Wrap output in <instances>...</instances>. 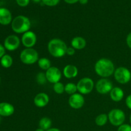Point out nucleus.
Segmentation results:
<instances>
[{
  "instance_id": "nucleus-1",
  "label": "nucleus",
  "mask_w": 131,
  "mask_h": 131,
  "mask_svg": "<svg viewBox=\"0 0 131 131\" xmlns=\"http://www.w3.org/2000/svg\"><path fill=\"white\" fill-rule=\"evenodd\" d=\"M115 65L111 60L107 58H101L96 62L95 65V71L96 74L103 78L111 76L115 72Z\"/></svg>"
},
{
  "instance_id": "nucleus-2",
  "label": "nucleus",
  "mask_w": 131,
  "mask_h": 131,
  "mask_svg": "<svg viewBox=\"0 0 131 131\" xmlns=\"http://www.w3.org/2000/svg\"><path fill=\"white\" fill-rule=\"evenodd\" d=\"M67 46L64 41L59 38H53L47 45L49 52L54 58H61L66 54Z\"/></svg>"
},
{
  "instance_id": "nucleus-3",
  "label": "nucleus",
  "mask_w": 131,
  "mask_h": 131,
  "mask_svg": "<svg viewBox=\"0 0 131 131\" xmlns=\"http://www.w3.org/2000/svg\"><path fill=\"white\" fill-rule=\"evenodd\" d=\"M31 28L30 20L24 15H19L12 22V29L16 33H23L29 31Z\"/></svg>"
},
{
  "instance_id": "nucleus-4",
  "label": "nucleus",
  "mask_w": 131,
  "mask_h": 131,
  "mask_svg": "<svg viewBox=\"0 0 131 131\" xmlns=\"http://www.w3.org/2000/svg\"><path fill=\"white\" fill-rule=\"evenodd\" d=\"M20 60L26 65H32L38 62L39 60L38 53L33 48H26L20 52Z\"/></svg>"
},
{
  "instance_id": "nucleus-5",
  "label": "nucleus",
  "mask_w": 131,
  "mask_h": 131,
  "mask_svg": "<svg viewBox=\"0 0 131 131\" xmlns=\"http://www.w3.org/2000/svg\"><path fill=\"white\" fill-rule=\"evenodd\" d=\"M108 120L114 126L119 127L124 124L125 120V113L120 109H113L108 114Z\"/></svg>"
},
{
  "instance_id": "nucleus-6",
  "label": "nucleus",
  "mask_w": 131,
  "mask_h": 131,
  "mask_svg": "<svg viewBox=\"0 0 131 131\" xmlns=\"http://www.w3.org/2000/svg\"><path fill=\"white\" fill-rule=\"evenodd\" d=\"M115 79L120 84H126L131 79V72L130 70L124 67H120L115 69L114 72Z\"/></svg>"
},
{
  "instance_id": "nucleus-7",
  "label": "nucleus",
  "mask_w": 131,
  "mask_h": 131,
  "mask_svg": "<svg viewBox=\"0 0 131 131\" xmlns=\"http://www.w3.org/2000/svg\"><path fill=\"white\" fill-rule=\"evenodd\" d=\"M94 87L93 81L90 78H83L77 84L78 91L82 95H86L91 93Z\"/></svg>"
},
{
  "instance_id": "nucleus-8",
  "label": "nucleus",
  "mask_w": 131,
  "mask_h": 131,
  "mask_svg": "<svg viewBox=\"0 0 131 131\" xmlns=\"http://www.w3.org/2000/svg\"><path fill=\"white\" fill-rule=\"evenodd\" d=\"M113 83L107 78H102L97 82L95 88L97 92L101 94H107L110 93L113 89Z\"/></svg>"
},
{
  "instance_id": "nucleus-9",
  "label": "nucleus",
  "mask_w": 131,
  "mask_h": 131,
  "mask_svg": "<svg viewBox=\"0 0 131 131\" xmlns=\"http://www.w3.org/2000/svg\"><path fill=\"white\" fill-rule=\"evenodd\" d=\"M20 43L19 37L15 35H9L4 41V47L6 49L10 51H14L19 47Z\"/></svg>"
},
{
  "instance_id": "nucleus-10",
  "label": "nucleus",
  "mask_w": 131,
  "mask_h": 131,
  "mask_svg": "<svg viewBox=\"0 0 131 131\" xmlns=\"http://www.w3.org/2000/svg\"><path fill=\"white\" fill-rule=\"evenodd\" d=\"M47 81L55 84L60 82L61 78V72L60 69L55 67H51L46 72Z\"/></svg>"
},
{
  "instance_id": "nucleus-11",
  "label": "nucleus",
  "mask_w": 131,
  "mask_h": 131,
  "mask_svg": "<svg viewBox=\"0 0 131 131\" xmlns=\"http://www.w3.org/2000/svg\"><path fill=\"white\" fill-rule=\"evenodd\" d=\"M21 41L24 47L26 48H32L37 43V35L34 32L28 31L23 35Z\"/></svg>"
},
{
  "instance_id": "nucleus-12",
  "label": "nucleus",
  "mask_w": 131,
  "mask_h": 131,
  "mask_svg": "<svg viewBox=\"0 0 131 131\" xmlns=\"http://www.w3.org/2000/svg\"><path fill=\"white\" fill-rule=\"evenodd\" d=\"M84 104V98L81 93H74L69 99V104L72 108L79 110Z\"/></svg>"
},
{
  "instance_id": "nucleus-13",
  "label": "nucleus",
  "mask_w": 131,
  "mask_h": 131,
  "mask_svg": "<svg viewBox=\"0 0 131 131\" xmlns=\"http://www.w3.org/2000/svg\"><path fill=\"white\" fill-rule=\"evenodd\" d=\"M35 105L38 107H43L48 104L49 97L46 93H38L33 100Z\"/></svg>"
},
{
  "instance_id": "nucleus-14",
  "label": "nucleus",
  "mask_w": 131,
  "mask_h": 131,
  "mask_svg": "<svg viewBox=\"0 0 131 131\" xmlns=\"http://www.w3.org/2000/svg\"><path fill=\"white\" fill-rule=\"evenodd\" d=\"M12 22V16L10 10L5 8H0V24L8 25Z\"/></svg>"
},
{
  "instance_id": "nucleus-15",
  "label": "nucleus",
  "mask_w": 131,
  "mask_h": 131,
  "mask_svg": "<svg viewBox=\"0 0 131 131\" xmlns=\"http://www.w3.org/2000/svg\"><path fill=\"white\" fill-rule=\"evenodd\" d=\"M15 108L12 104L8 102L0 103V116H10L14 113Z\"/></svg>"
},
{
  "instance_id": "nucleus-16",
  "label": "nucleus",
  "mask_w": 131,
  "mask_h": 131,
  "mask_svg": "<svg viewBox=\"0 0 131 131\" xmlns=\"http://www.w3.org/2000/svg\"><path fill=\"white\" fill-rule=\"evenodd\" d=\"M63 72L65 78L67 79H72L75 78L78 75V69L75 65H67L64 67Z\"/></svg>"
},
{
  "instance_id": "nucleus-17",
  "label": "nucleus",
  "mask_w": 131,
  "mask_h": 131,
  "mask_svg": "<svg viewBox=\"0 0 131 131\" xmlns=\"http://www.w3.org/2000/svg\"><path fill=\"white\" fill-rule=\"evenodd\" d=\"M110 97L112 101L115 102H120L123 99L124 97V92L122 88L119 87H115L113 88L110 93Z\"/></svg>"
},
{
  "instance_id": "nucleus-18",
  "label": "nucleus",
  "mask_w": 131,
  "mask_h": 131,
  "mask_svg": "<svg viewBox=\"0 0 131 131\" xmlns=\"http://www.w3.org/2000/svg\"><path fill=\"white\" fill-rule=\"evenodd\" d=\"M71 46L75 49H83L86 46V41L81 37H75L72 40Z\"/></svg>"
},
{
  "instance_id": "nucleus-19",
  "label": "nucleus",
  "mask_w": 131,
  "mask_h": 131,
  "mask_svg": "<svg viewBox=\"0 0 131 131\" xmlns=\"http://www.w3.org/2000/svg\"><path fill=\"white\" fill-rule=\"evenodd\" d=\"M52 125V121L51 119L48 117H43L38 122V126L39 128L43 129L45 131L49 130L51 129V127Z\"/></svg>"
},
{
  "instance_id": "nucleus-20",
  "label": "nucleus",
  "mask_w": 131,
  "mask_h": 131,
  "mask_svg": "<svg viewBox=\"0 0 131 131\" xmlns=\"http://www.w3.org/2000/svg\"><path fill=\"white\" fill-rule=\"evenodd\" d=\"M0 62H1V65L3 67L8 69V68H10L12 65L13 59L10 55L5 54L1 58Z\"/></svg>"
},
{
  "instance_id": "nucleus-21",
  "label": "nucleus",
  "mask_w": 131,
  "mask_h": 131,
  "mask_svg": "<svg viewBox=\"0 0 131 131\" xmlns=\"http://www.w3.org/2000/svg\"><path fill=\"white\" fill-rule=\"evenodd\" d=\"M38 67L41 69L47 70L51 67V61L47 58H41L38 61Z\"/></svg>"
},
{
  "instance_id": "nucleus-22",
  "label": "nucleus",
  "mask_w": 131,
  "mask_h": 131,
  "mask_svg": "<svg viewBox=\"0 0 131 131\" xmlns=\"http://www.w3.org/2000/svg\"><path fill=\"white\" fill-rule=\"evenodd\" d=\"M108 120V116L106 114H101L98 115L95 118V124L99 127L104 126L106 124Z\"/></svg>"
},
{
  "instance_id": "nucleus-23",
  "label": "nucleus",
  "mask_w": 131,
  "mask_h": 131,
  "mask_svg": "<svg viewBox=\"0 0 131 131\" xmlns=\"http://www.w3.org/2000/svg\"><path fill=\"white\" fill-rule=\"evenodd\" d=\"M78 91L77 84L72 83H69L65 86V92L69 95H73Z\"/></svg>"
},
{
  "instance_id": "nucleus-24",
  "label": "nucleus",
  "mask_w": 131,
  "mask_h": 131,
  "mask_svg": "<svg viewBox=\"0 0 131 131\" xmlns=\"http://www.w3.org/2000/svg\"><path fill=\"white\" fill-rule=\"evenodd\" d=\"M53 90L57 94H62L63 92H65V86L63 83L58 82L54 84Z\"/></svg>"
},
{
  "instance_id": "nucleus-25",
  "label": "nucleus",
  "mask_w": 131,
  "mask_h": 131,
  "mask_svg": "<svg viewBox=\"0 0 131 131\" xmlns=\"http://www.w3.org/2000/svg\"><path fill=\"white\" fill-rule=\"evenodd\" d=\"M36 80L38 84H40V85H43L45 83L47 82V78H46V74L43 72H39L37 75L36 77Z\"/></svg>"
},
{
  "instance_id": "nucleus-26",
  "label": "nucleus",
  "mask_w": 131,
  "mask_h": 131,
  "mask_svg": "<svg viewBox=\"0 0 131 131\" xmlns=\"http://www.w3.org/2000/svg\"><path fill=\"white\" fill-rule=\"evenodd\" d=\"M44 5L49 6H56L60 2V0H42Z\"/></svg>"
},
{
  "instance_id": "nucleus-27",
  "label": "nucleus",
  "mask_w": 131,
  "mask_h": 131,
  "mask_svg": "<svg viewBox=\"0 0 131 131\" xmlns=\"http://www.w3.org/2000/svg\"><path fill=\"white\" fill-rule=\"evenodd\" d=\"M118 131H131V125L129 124H122L118 127Z\"/></svg>"
},
{
  "instance_id": "nucleus-28",
  "label": "nucleus",
  "mask_w": 131,
  "mask_h": 131,
  "mask_svg": "<svg viewBox=\"0 0 131 131\" xmlns=\"http://www.w3.org/2000/svg\"><path fill=\"white\" fill-rule=\"evenodd\" d=\"M16 2L20 6L24 7L29 4V0H16Z\"/></svg>"
},
{
  "instance_id": "nucleus-29",
  "label": "nucleus",
  "mask_w": 131,
  "mask_h": 131,
  "mask_svg": "<svg viewBox=\"0 0 131 131\" xmlns=\"http://www.w3.org/2000/svg\"><path fill=\"white\" fill-rule=\"evenodd\" d=\"M75 49L72 47H68L67 49L66 54L69 55V56H73L75 54Z\"/></svg>"
},
{
  "instance_id": "nucleus-30",
  "label": "nucleus",
  "mask_w": 131,
  "mask_h": 131,
  "mask_svg": "<svg viewBox=\"0 0 131 131\" xmlns=\"http://www.w3.org/2000/svg\"><path fill=\"white\" fill-rule=\"evenodd\" d=\"M125 104H126L128 108L131 110V95H129V96H127L126 100H125Z\"/></svg>"
},
{
  "instance_id": "nucleus-31",
  "label": "nucleus",
  "mask_w": 131,
  "mask_h": 131,
  "mask_svg": "<svg viewBox=\"0 0 131 131\" xmlns=\"http://www.w3.org/2000/svg\"><path fill=\"white\" fill-rule=\"evenodd\" d=\"M126 42H127V44L128 47H129L130 49H131V33H129V34L127 35V37Z\"/></svg>"
},
{
  "instance_id": "nucleus-32",
  "label": "nucleus",
  "mask_w": 131,
  "mask_h": 131,
  "mask_svg": "<svg viewBox=\"0 0 131 131\" xmlns=\"http://www.w3.org/2000/svg\"><path fill=\"white\" fill-rule=\"evenodd\" d=\"M5 48L4 46L0 44V59L5 55Z\"/></svg>"
},
{
  "instance_id": "nucleus-33",
  "label": "nucleus",
  "mask_w": 131,
  "mask_h": 131,
  "mask_svg": "<svg viewBox=\"0 0 131 131\" xmlns=\"http://www.w3.org/2000/svg\"><path fill=\"white\" fill-rule=\"evenodd\" d=\"M67 3H69V4H74L75 3L78 2L79 0H64Z\"/></svg>"
},
{
  "instance_id": "nucleus-34",
  "label": "nucleus",
  "mask_w": 131,
  "mask_h": 131,
  "mask_svg": "<svg viewBox=\"0 0 131 131\" xmlns=\"http://www.w3.org/2000/svg\"><path fill=\"white\" fill-rule=\"evenodd\" d=\"M79 1L82 5H85V4H86L88 3V0H79Z\"/></svg>"
},
{
  "instance_id": "nucleus-35",
  "label": "nucleus",
  "mask_w": 131,
  "mask_h": 131,
  "mask_svg": "<svg viewBox=\"0 0 131 131\" xmlns=\"http://www.w3.org/2000/svg\"><path fill=\"white\" fill-rule=\"evenodd\" d=\"M46 131H61L59 129H57V128H51L49 130Z\"/></svg>"
},
{
  "instance_id": "nucleus-36",
  "label": "nucleus",
  "mask_w": 131,
  "mask_h": 131,
  "mask_svg": "<svg viewBox=\"0 0 131 131\" xmlns=\"http://www.w3.org/2000/svg\"><path fill=\"white\" fill-rule=\"evenodd\" d=\"M41 0H33V1L34 3H38L40 2Z\"/></svg>"
},
{
  "instance_id": "nucleus-37",
  "label": "nucleus",
  "mask_w": 131,
  "mask_h": 131,
  "mask_svg": "<svg viewBox=\"0 0 131 131\" xmlns=\"http://www.w3.org/2000/svg\"><path fill=\"white\" fill-rule=\"evenodd\" d=\"M35 131H45V130H43V129H40V128H38V129H36Z\"/></svg>"
},
{
  "instance_id": "nucleus-38",
  "label": "nucleus",
  "mask_w": 131,
  "mask_h": 131,
  "mask_svg": "<svg viewBox=\"0 0 131 131\" xmlns=\"http://www.w3.org/2000/svg\"><path fill=\"white\" fill-rule=\"evenodd\" d=\"M130 124H131V114H130Z\"/></svg>"
},
{
  "instance_id": "nucleus-39",
  "label": "nucleus",
  "mask_w": 131,
  "mask_h": 131,
  "mask_svg": "<svg viewBox=\"0 0 131 131\" xmlns=\"http://www.w3.org/2000/svg\"><path fill=\"white\" fill-rule=\"evenodd\" d=\"M0 121H1V117H0Z\"/></svg>"
},
{
  "instance_id": "nucleus-40",
  "label": "nucleus",
  "mask_w": 131,
  "mask_h": 131,
  "mask_svg": "<svg viewBox=\"0 0 131 131\" xmlns=\"http://www.w3.org/2000/svg\"><path fill=\"white\" fill-rule=\"evenodd\" d=\"M0 82H1V78H0Z\"/></svg>"
}]
</instances>
